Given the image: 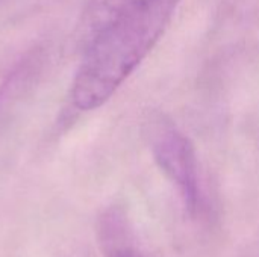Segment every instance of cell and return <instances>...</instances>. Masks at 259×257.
<instances>
[{"mask_svg":"<svg viewBox=\"0 0 259 257\" xmlns=\"http://www.w3.org/2000/svg\"><path fill=\"white\" fill-rule=\"evenodd\" d=\"M179 0H143L83 42L71 85L73 105L93 111L106 103L153 48Z\"/></svg>","mask_w":259,"mask_h":257,"instance_id":"1","label":"cell"},{"mask_svg":"<svg viewBox=\"0 0 259 257\" xmlns=\"http://www.w3.org/2000/svg\"><path fill=\"white\" fill-rule=\"evenodd\" d=\"M144 135L158 167L178 188L190 212L196 214L202 208V191L191 141L171 120L161 114L149 117Z\"/></svg>","mask_w":259,"mask_h":257,"instance_id":"2","label":"cell"},{"mask_svg":"<svg viewBox=\"0 0 259 257\" xmlns=\"http://www.w3.org/2000/svg\"><path fill=\"white\" fill-rule=\"evenodd\" d=\"M97 239L105 257H143L129 218L121 208H109L100 215Z\"/></svg>","mask_w":259,"mask_h":257,"instance_id":"3","label":"cell"},{"mask_svg":"<svg viewBox=\"0 0 259 257\" xmlns=\"http://www.w3.org/2000/svg\"><path fill=\"white\" fill-rule=\"evenodd\" d=\"M141 2L143 0H90L79 24L80 41L85 42L97 30Z\"/></svg>","mask_w":259,"mask_h":257,"instance_id":"4","label":"cell"},{"mask_svg":"<svg viewBox=\"0 0 259 257\" xmlns=\"http://www.w3.org/2000/svg\"><path fill=\"white\" fill-rule=\"evenodd\" d=\"M246 257H259V244H258V247H256V248H255V250H253L250 254H247Z\"/></svg>","mask_w":259,"mask_h":257,"instance_id":"5","label":"cell"}]
</instances>
